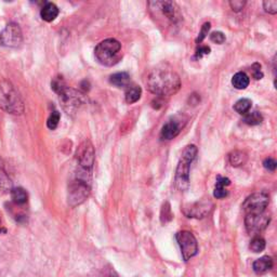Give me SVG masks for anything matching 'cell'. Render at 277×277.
I'll return each mask as SVG.
<instances>
[{
  "label": "cell",
  "instance_id": "6da1fadb",
  "mask_svg": "<svg viewBox=\"0 0 277 277\" xmlns=\"http://www.w3.org/2000/svg\"><path fill=\"white\" fill-rule=\"evenodd\" d=\"M148 89L158 97H170L177 93L181 88L180 76L171 67L158 66L148 74L146 79Z\"/></svg>",
  "mask_w": 277,
  "mask_h": 277
},
{
  "label": "cell",
  "instance_id": "7a4b0ae2",
  "mask_svg": "<svg viewBox=\"0 0 277 277\" xmlns=\"http://www.w3.org/2000/svg\"><path fill=\"white\" fill-rule=\"evenodd\" d=\"M196 156H197V147L193 144L185 146L181 154L177 171H175L174 182L175 186L182 192L186 191L190 186V169Z\"/></svg>",
  "mask_w": 277,
  "mask_h": 277
},
{
  "label": "cell",
  "instance_id": "3957f363",
  "mask_svg": "<svg viewBox=\"0 0 277 277\" xmlns=\"http://www.w3.org/2000/svg\"><path fill=\"white\" fill-rule=\"evenodd\" d=\"M0 109L13 115H21L25 111L24 102L19 91L7 80L0 83Z\"/></svg>",
  "mask_w": 277,
  "mask_h": 277
},
{
  "label": "cell",
  "instance_id": "277c9868",
  "mask_svg": "<svg viewBox=\"0 0 277 277\" xmlns=\"http://www.w3.org/2000/svg\"><path fill=\"white\" fill-rule=\"evenodd\" d=\"M94 55L102 65L113 66L117 64L123 57L121 55V44L114 38L105 39L96 47Z\"/></svg>",
  "mask_w": 277,
  "mask_h": 277
},
{
  "label": "cell",
  "instance_id": "5b68a950",
  "mask_svg": "<svg viewBox=\"0 0 277 277\" xmlns=\"http://www.w3.org/2000/svg\"><path fill=\"white\" fill-rule=\"evenodd\" d=\"M178 244L181 249L182 258L186 262L198 253V242L195 236L188 231H181L175 235Z\"/></svg>",
  "mask_w": 277,
  "mask_h": 277
},
{
  "label": "cell",
  "instance_id": "8992f818",
  "mask_svg": "<svg viewBox=\"0 0 277 277\" xmlns=\"http://www.w3.org/2000/svg\"><path fill=\"white\" fill-rule=\"evenodd\" d=\"M213 207V201L210 198L205 197L197 201L191 202V204H186L182 208V211H183L187 218L204 219L212 211Z\"/></svg>",
  "mask_w": 277,
  "mask_h": 277
},
{
  "label": "cell",
  "instance_id": "52a82bcc",
  "mask_svg": "<svg viewBox=\"0 0 277 277\" xmlns=\"http://www.w3.org/2000/svg\"><path fill=\"white\" fill-rule=\"evenodd\" d=\"M91 192V184L84 183L77 180H73L69 186V205L73 208H75L79 205H82L86 199L89 197Z\"/></svg>",
  "mask_w": 277,
  "mask_h": 277
},
{
  "label": "cell",
  "instance_id": "ba28073f",
  "mask_svg": "<svg viewBox=\"0 0 277 277\" xmlns=\"http://www.w3.org/2000/svg\"><path fill=\"white\" fill-rule=\"evenodd\" d=\"M23 42L21 28L16 23H9L0 34V45L7 48H18Z\"/></svg>",
  "mask_w": 277,
  "mask_h": 277
},
{
  "label": "cell",
  "instance_id": "9c48e42d",
  "mask_svg": "<svg viewBox=\"0 0 277 277\" xmlns=\"http://www.w3.org/2000/svg\"><path fill=\"white\" fill-rule=\"evenodd\" d=\"M155 8H151L156 12H159L161 17H165L167 21L171 24L177 25L182 21V15L179 10L178 5L173 2H154L150 3Z\"/></svg>",
  "mask_w": 277,
  "mask_h": 277
},
{
  "label": "cell",
  "instance_id": "30bf717a",
  "mask_svg": "<svg viewBox=\"0 0 277 277\" xmlns=\"http://www.w3.org/2000/svg\"><path fill=\"white\" fill-rule=\"evenodd\" d=\"M269 197L266 193H254L252 195L248 196L245 199L244 204H242V209L246 212L249 213H262L265 212L266 208L268 206Z\"/></svg>",
  "mask_w": 277,
  "mask_h": 277
},
{
  "label": "cell",
  "instance_id": "8fae6325",
  "mask_svg": "<svg viewBox=\"0 0 277 277\" xmlns=\"http://www.w3.org/2000/svg\"><path fill=\"white\" fill-rule=\"evenodd\" d=\"M271 222V215L267 212L262 213H249L246 214L245 225L249 234L256 235L267 227Z\"/></svg>",
  "mask_w": 277,
  "mask_h": 277
},
{
  "label": "cell",
  "instance_id": "7c38bea8",
  "mask_svg": "<svg viewBox=\"0 0 277 277\" xmlns=\"http://www.w3.org/2000/svg\"><path fill=\"white\" fill-rule=\"evenodd\" d=\"M181 128L182 126L180 120H175V119L169 120L167 124L164 125L163 129H161V132H160L161 140H172L175 137H178L181 131Z\"/></svg>",
  "mask_w": 277,
  "mask_h": 277
},
{
  "label": "cell",
  "instance_id": "4fadbf2b",
  "mask_svg": "<svg viewBox=\"0 0 277 277\" xmlns=\"http://www.w3.org/2000/svg\"><path fill=\"white\" fill-rule=\"evenodd\" d=\"M252 267H253L254 273H256L258 275L265 274L273 267V260L271 256L264 255V256H262V258L255 260L253 262Z\"/></svg>",
  "mask_w": 277,
  "mask_h": 277
},
{
  "label": "cell",
  "instance_id": "5bb4252c",
  "mask_svg": "<svg viewBox=\"0 0 277 277\" xmlns=\"http://www.w3.org/2000/svg\"><path fill=\"white\" fill-rule=\"evenodd\" d=\"M12 188V181L6 170L5 163L0 157V192L10 193Z\"/></svg>",
  "mask_w": 277,
  "mask_h": 277
},
{
  "label": "cell",
  "instance_id": "9a60e30c",
  "mask_svg": "<svg viewBox=\"0 0 277 277\" xmlns=\"http://www.w3.org/2000/svg\"><path fill=\"white\" fill-rule=\"evenodd\" d=\"M231 184V181L227 178L224 177H219L217 178V183H215V187L213 191V196L215 198L221 199V198H225L228 195V192L226 191V186Z\"/></svg>",
  "mask_w": 277,
  "mask_h": 277
},
{
  "label": "cell",
  "instance_id": "2e32d148",
  "mask_svg": "<svg viewBox=\"0 0 277 277\" xmlns=\"http://www.w3.org/2000/svg\"><path fill=\"white\" fill-rule=\"evenodd\" d=\"M10 195H11L13 205L15 206H24L29 200V194L22 187L12 188Z\"/></svg>",
  "mask_w": 277,
  "mask_h": 277
},
{
  "label": "cell",
  "instance_id": "e0dca14e",
  "mask_svg": "<svg viewBox=\"0 0 277 277\" xmlns=\"http://www.w3.org/2000/svg\"><path fill=\"white\" fill-rule=\"evenodd\" d=\"M40 16H42V19L46 22L55 21V20L57 19V17L59 16L58 7L52 3H47L43 7L42 11H40Z\"/></svg>",
  "mask_w": 277,
  "mask_h": 277
},
{
  "label": "cell",
  "instance_id": "ac0fdd59",
  "mask_svg": "<svg viewBox=\"0 0 277 277\" xmlns=\"http://www.w3.org/2000/svg\"><path fill=\"white\" fill-rule=\"evenodd\" d=\"M110 82L112 85L118 88H128L130 85V75L128 73H116L111 76Z\"/></svg>",
  "mask_w": 277,
  "mask_h": 277
},
{
  "label": "cell",
  "instance_id": "d6986e66",
  "mask_svg": "<svg viewBox=\"0 0 277 277\" xmlns=\"http://www.w3.org/2000/svg\"><path fill=\"white\" fill-rule=\"evenodd\" d=\"M250 84V79L248 77V75L244 72H238L236 73L235 75L232 78V85L234 86V88L238 90H244L249 86Z\"/></svg>",
  "mask_w": 277,
  "mask_h": 277
},
{
  "label": "cell",
  "instance_id": "ffe728a7",
  "mask_svg": "<svg viewBox=\"0 0 277 277\" xmlns=\"http://www.w3.org/2000/svg\"><path fill=\"white\" fill-rule=\"evenodd\" d=\"M247 154L241 151H234L228 155V161L233 167H241L247 163Z\"/></svg>",
  "mask_w": 277,
  "mask_h": 277
},
{
  "label": "cell",
  "instance_id": "44dd1931",
  "mask_svg": "<svg viewBox=\"0 0 277 277\" xmlns=\"http://www.w3.org/2000/svg\"><path fill=\"white\" fill-rule=\"evenodd\" d=\"M141 94H142V89L138 86H129L127 88L126 93H125V98H126V102L132 104L136 103L141 99Z\"/></svg>",
  "mask_w": 277,
  "mask_h": 277
},
{
  "label": "cell",
  "instance_id": "7402d4cb",
  "mask_svg": "<svg viewBox=\"0 0 277 277\" xmlns=\"http://www.w3.org/2000/svg\"><path fill=\"white\" fill-rule=\"evenodd\" d=\"M252 102L251 100L249 99H240L238 100L237 102L235 103L234 105V110L237 112L240 115H246L247 113H249L250 109H251Z\"/></svg>",
  "mask_w": 277,
  "mask_h": 277
},
{
  "label": "cell",
  "instance_id": "603a6c76",
  "mask_svg": "<svg viewBox=\"0 0 277 277\" xmlns=\"http://www.w3.org/2000/svg\"><path fill=\"white\" fill-rule=\"evenodd\" d=\"M249 248L251 251L255 253L262 252L263 250L265 249V240L263 239L261 236H254V237L251 239V241H250Z\"/></svg>",
  "mask_w": 277,
  "mask_h": 277
},
{
  "label": "cell",
  "instance_id": "cb8c5ba5",
  "mask_svg": "<svg viewBox=\"0 0 277 277\" xmlns=\"http://www.w3.org/2000/svg\"><path fill=\"white\" fill-rule=\"evenodd\" d=\"M263 121L262 115L259 112H251V113H247L244 117V123L249 125V126H256L260 125Z\"/></svg>",
  "mask_w": 277,
  "mask_h": 277
},
{
  "label": "cell",
  "instance_id": "d4e9b609",
  "mask_svg": "<svg viewBox=\"0 0 277 277\" xmlns=\"http://www.w3.org/2000/svg\"><path fill=\"white\" fill-rule=\"evenodd\" d=\"M172 219V213H171V208L169 202H166V204L163 206V209H161V214H160V220L163 224H166L167 222L171 221Z\"/></svg>",
  "mask_w": 277,
  "mask_h": 277
},
{
  "label": "cell",
  "instance_id": "484cf974",
  "mask_svg": "<svg viewBox=\"0 0 277 277\" xmlns=\"http://www.w3.org/2000/svg\"><path fill=\"white\" fill-rule=\"evenodd\" d=\"M60 118H61V115H60V113L58 111H55V112L51 113L50 117L48 118V121H47V126H48L49 129H51V130H55L56 129V128L59 125Z\"/></svg>",
  "mask_w": 277,
  "mask_h": 277
},
{
  "label": "cell",
  "instance_id": "4316f807",
  "mask_svg": "<svg viewBox=\"0 0 277 277\" xmlns=\"http://www.w3.org/2000/svg\"><path fill=\"white\" fill-rule=\"evenodd\" d=\"M263 8L265 12L269 15H276L277 13V2L276 0H267V2L263 3Z\"/></svg>",
  "mask_w": 277,
  "mask_h": 277
},
{
  "label": "cell",
  "instance_id": "83f0119b",
  "mask_svg": "<svg viewBox=\"0 0 277 277\" xmlns=\"http://www.w3.org/2000/svg\"><path fill=\"white\" fill-rule=\"evenodd\" d=\"M225 39H226L225 35L222 32H213L210 35L211 42L214 44H218V45H222L225 42Z\"/></svg>",
  "mask_w": 277,
  "mask_h": 277
},
{
  "label": "cell",
  "instance_id": "f1b7e54d",
  "mask_svg": "<svg viewBox=\"0 0 277 277\" xmlns=\"http://www.w3.org/2000/svg\"><path fill=\"white\" fill-rule=\"evenodd\" d=\"M210 28H211L210 23H205L204 25H202V28H201V30H200L199 35H198L197 39H196V43H197V44H200V43L202 42V40L205 39V37L208 35L209 31H210Z\"/></svg>",
  "mask_w": 277,
  "mask_h": 277
},
{
  "label": "cell",
  "instance_id": "f546056e",
  "mask_svg": "<svg viewBox=\"0 0 277 277\" xmlns=\"http://www.w3.org/2000/svg\"><path fill=\"white\" fill-rule=\"evenodd\" d=\"M251 73L252 76L255 80H260L263 78V73L261 70V65L259 63H253L251 66Z\"/></svg>",
  "mask_w": 277,
  "mask_h": 277
},
{
  "label": "cell",
  "instance_id": "4dcf8cb0",
  "mask_svg": "<svg viewBox=\"0 0 277 277\" xmlns=\"http://www.w3.org/2000/svg\"><path fill=\"white\" fill-rule=\"evenodd\" d=\"M229 6H231L233 11L240 12L242 9L245 8L246 2H242V0H232V2H229Z\"/></svg>",
  "mask_w": 277,
  "mask_h": 277
},
{
  "label": "cell",
  "instance_id": "1f68e13d",
  "mask_svg": "<svg viewBox=\"0 0 277 277\" xmlns=\"http://www.w3.org/2000/svg\"><path fill=\"white\" fill-rule=\"evenodd\" d=\"M276 166L277 164L273 158H266L264 161H263V167H264L268 171H275Z\"/></svg>",
  "mask_w": 277,
  "mask_h": 277
},
{
  "label": "cell",
  "instance_id": "d6a6232c",
  "mask_svg": "<svg viewBox=\"0 0 277 277\" xmlns=\"http://www.w3.org/2000/svg\"><path fill=\"white\" fill-rule=\"evenodd\" d=\"M210 53V48L207 46H204V47H199V48L197 49V51H196V55H195V58L196 59H200L202 56H207Z\"/></svg>",
  "mask_w": 277,
  "mask_h": 277
},
{
  "label": "cell",
  "instance_id": "836d02e7",
  "mask_svg": "<svg viewBox=\"0 0 277 277\" xmlns=\"http://www.w3.org/2000/svg\"><path fill=\"white\" fill-rule=\"evenodd\" d=\"M112 275H113V277H119L115 272H112Z\"/></svg>",
  "mask_w": 277,
  "mask_h": 277
}]
</instances>
